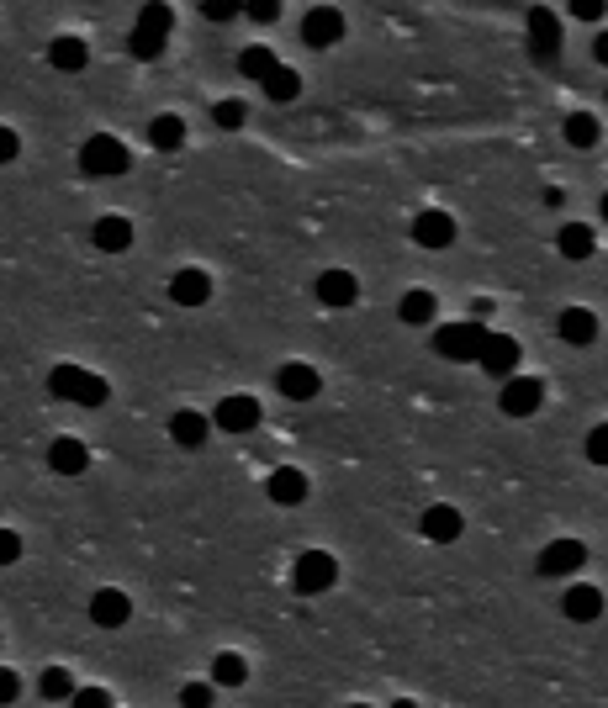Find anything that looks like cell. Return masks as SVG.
<instances>
[{
  "label": "cell",
  "instance_id": "cell-1",
  "mask_svg": "<svg viewBox=\"0 0 608 708\" xmlns=\"http://www.w3.org/2000/svg\"><path fill=\"white\" fill-rule=\"evenodd\" d=\"M48 391H53V397L80 402V407H101L106 402V381L96 376V370H80V365H59L48 376Z\"/></svg>",
  "mask_w": 608,
  "mask_h": 708
},
{
  "label": "cell",
  "instance_id": "cell-2",
  "mask_svg": "<svg viewBox=\"0 0 608 708\" xmlns=\"http://www.w3.org/2000/svg\"><path fill=\"white\" fill-rule=\"evenodd\" d=\"M127 164H133V154H127V143L122 138H85L80 143V170L85 175H127Z\"/></svg>",
  "mask_w": 608,
  "mask_h": 708
},
{
  "label": "cell",
  "instance_id": "cell-3",
  "mask_svg": "<svg viewBox=\"0 0 608 708\" xmlns=\"http://www.w3.org/2000/svg\"><path fill=\"white\" fill-rule=\"evenodd\" d=\"M487 333H492V328H482V318H466V323L434 328V349L445 354V360H476V354H482V344H487Z\"/></svg>",
  "mask_w": 608,
  "mask_h": 708
},
{
  "label": "cell",
  "instance_id": "cell-4",
  "mask_svg": "<svg viewBox=\"0 0 608 708\" xmlns=\"http://www.w3.org/2000/svg\"><path fill=\"white\" fill-rule=\"evenodd\" d=\"M291 582H297L302 598H318V592H328L339 582V561H334V555H323V550H302L297 566H291Z\"/></svg>",
  "mask_w": 608,
  "mask_h": 708
},
{
  "label": "cell",
  "instance_id": "cell-5",
  "mask_svg": "<svg viewBox=\"0 0 608 708\" xmlns=\"http://www.w3.org/2000/svg\"><path fill=\"white\" fill-rule=\"evenodd\" d=\"M540 402H545V386L534 381V376H508V381H503V397H497V407H503L508 418L540 413Z\"/></svg>",
  "mask_w": 608,
  "mask_h": 708
},
{
  "label": "cell",
  "instance_id": "cell-6",
  "mask_svg": "<svg viewBox=\"0 0 608 708\" xmlns=\"http://www.w3.org/2000/svg\"><path fill=\"white\" fill-rule=\"evenodd\" d=\"M582 561H587L582 539H550V545L540 550V561H534V571H540V576H571Z\"/></svg>",
  "mask_w": 608,
  "mask_h": 708
},
{
  "label": "cell",
  "instance_id": "cell-7",
  "mask_svg": "<svg viewBox=\"0 0 608 708\" xmlns=\"http://www.w3.org/2000/svg\"><path fill=\"white\" fill-rule=\"evenodd\" d=\"M413 244H418V249H450V244H455V217L439 212V207L418 212V217H413Z\"/></svg>",
  "mask_w": 608,
  "mask_h": 708
},
{
  "label": "cell",
  "instance_id": "cell-8",
  "mask_svg": "<svg viewBox=\"0 0 608 708\" xmlns=\"http://www.w3.org/2000/svg\"><path fill=\"white\" fill-rule=\"evenodd\" d=\"M476 365H482L487 376L508 381L513 370H519V344H513L508 333H487V344H482V354H476Z\"/></svg>",
  "mask_w": 608,
  "mask_h": 708
},
{
  "label": "cell",
  "instance_id": "cell-9",
  "mask_svg": "<svg viewBox=\"0 0 608 708\" xmlns=\"http://www.w3.org/2000/svg\"><path fill=\"white\" fill-rule=\"evenodd\" d=\"M344 37V16L334 6H318V11H307V22H302V43L307 48H334Z\"/></svg>",
  "mask_w": 608,
  "mask_h": 708
},
{
  "label": "cell",
  "instance_id": "cell-10",
  "mask_svg": "<svg viewBox=\"0 0 608 708\" xmlns=\"http://www.w3.org/2000/svg\"><path fill=\"white\" fill-rule=\"evenodd\" d=\"M212 423L223 428V434H249V428L260 423V402H254V397H223V402H217V413H212Z\"/></svg>",
  "mask_w": 608,
  "mask_h": 708
},
{
  "label": "cell",
  "instance_id": "cell-11",
  "mask_svg": "<svg viewBox=\"0 0 608 708\" xmlns=\"http://www.w3.org/2000/svg\"><path fill=\"white\" fill-rule=\"evenodd\" d=\"M275 386H281V397H291V402H312L318 397V370L312 365H302V360H291V365H281L275 370Z\"/></svg>",
  "mask_w": 608,
  "mask_h": 708
},
{
  "label": "cell",
  "instance_id": "cell-12",
  "mask_svg": "<svg viewBox=\"0 0 608 708\" xmlns=\"http://www.w3.org/2000/svg\"><path fill=\"white\" fill-rule=\"evenodd\" d=\"M561 613L571 624H593V619H603V592L587 587V582H571L566 598H561Z\"/></svg>",
  "mask_w": 608,
  "mask_h": 708
},
{
  "label": "cell",
  "instance_id": "cell-13",
  "mask_svg": "<svg viewBox=\"0 0 608 708\" xmlns=\"http://www.w3.org/2000/svg\"><path fill=\"white\" fill-rule=\"evenodd\" d=\"M418 529H423V539H434V545H450V539H460V529H466V518L455 508H445V502H434V508H423Z\"/></svg>",
  "mask_w": 608,
  "mask_h": 708
},
{
  "label": "cell",
  "instance_id": "cell-14",
  "mask_svg": "<svg viewBox=\"0 0 608 708\" xmlns=\"http://www.w3.org/2000/svg\"><path fill=\"white\" fill-rule=\"evenodd\" d=\"M90 619H96L101 629H122L127 619H133V603H127V592L101 587L96 598H90Z\"/></svg>",
  "mask_w": 608,
  "mask_h": 708
},
{
  "label": "cell",
  "instance_id": "cell-15",
  "mask_svg": "<svg viewBox=\"0 0 608 708\" xmlns=\"http://www.w3.org/2000/svg\"><path fill=\"white\" fill-rule=\"evenodd\" d=\"M265 492H270V502H281V508H297V502L307 497V476L297 471V465H281V471H270Z\"/></svg>",
  "mask_w": 608,
  "mask_h": 708
},
{
  "label": "cell",
  "instance_id": "cell-16",
  "mask_svg": "<svg viewBox=\"0 0 608 708\" xmlns=\"http://www.w3.org/2000/svg\"><path fill=\"white\" fill-rule=\"evenodd\" d=\"M312 291H318L323 307H349V302L360 296V286H355V275H349V270H323Z\"/></svg>",
  "mask_w": 608,
  "mask_h": 708
},
{
  "label": "cell",
  "instance_id": "cell-17",
  "mask_svg": "<svg viewBox=\"0 0 608 708\" xmlns=\"http://www.w3.org/2000/svg\"><path fill=\"white\" fill-rule=\"evenodd\" d=\"M529 37H534V48L550 59V53L561 48V16L545 11V6H534V11H529Z\"/></svg>",
  "mask_w": 608,
  "mask_h": 708
},
{
  "label": "cell",
  "instance_id": "cell-18",
  "mask_svg": "<svg viewBox=\"0 0 608 708\" xmlns=\"http://www.w3.org/2000/svg\"><path fill=\"white\" fill-rule=\"evenodd\" d=\"M170 296L180 307H201L212 296V281H207V270H180L175 281H170Z\"/></svg>",
  "mask_w": 608,
  "mask_h": 708
},
{
  "label": "cell",
  "instance_id": "cell-19",
  "mask_svg": "<svg viewBox=\"0 0 608 708\" xmlns=\"http://www.w3.org/2000/svg\"><path fill=\"white\" fill-rule=\"evenodd\" d=\"M48 465H53V471H59V476H80L85 465H90V450H85L80 439H53V450H48Z\"/></svg>",
  "mask_w": 608,
  "mask_h": 708
},
{
  "label": "cell",
  "instance_id": "cell-20",
  "mask_svg": "<svg viewBox=\"0 0 608 708\" xmlns=\"http://www.w3.org/2000/svg\"><path fill=\"white\" fill-rule=\"evenodd\" d=\"M556 328H561L566 344H593V339H598V318H593L587 307H566Z\"/></svg>",
  "mask_w": 608,
  "mask_h": 708
},
{
  "label": "cell",
  "instance_id": "cell-21",
  "mask_svg": "<svg viewBox=\"0 0 608 708\" xmlns=\"http://www.w3.org/2000/svg\"><path fill=\"white\" fill-rule=\"evenodd\" d=\"M397 312H402V323H413V328H423V323H434V312H439V302H434V291H423V286H413V291H402V302H397Z\"/></svg>",
  "mask_w": 608,
  "mask_h": 708
},
{
  "label": "cell",
  "instance_id": "cell-22",
  "mask_svg": "<svg viewBox=\"0 0 608 708\" xmlns=\"http://www.w3.org/2000/svg\"><path fill=\"white\" fill-rule=\"evenodd\" d=\"M90 238H96V249H106V254H122L127 244H133V222H127V217H101V222H96V233H90Z\"/></svg>",
  "mask_w": 608,
  "mask_h": 708
},
{
  "label": "cell",
  "instance_id": "cell-23",
  "mask_svg": "<svg viewBox=\"0 0 608 708\" xmlns=\"http://www.w3.org/2000/svg\"><path fill=\"white\" fill-rule=\"evenodd\" d=\"M48 59H53V69H64V74H75V69H85V59H90V48L80 43V37H53V48H48Z\"/></svg>",
  "mask_w": 608,
  "mask_h": 708
},
{
  "label": "cell",
  "instance_id": "cell-24",
  "mask_svg": "<svg viewBox=\"0 0 608 708\" xmlns=\"http://www.w3.org/2000/svg\"><path fill=\"white\" fill-rule=\"evenodd\" d=\"M260 85H265V96H270V101H297V96H302V80H297V69H286V64H275V69L265 74Z\"/></svg>",
  "mask_w": 608,
  "mask_h": 708
},
{
  "label": "cell",
  "instance_id": "cell-25",
  "mask_svg": "<svg viewBox=\"0 0 608 708\" xmlns=\"http://www.w3.org/2000/svg\"><path fill=\"white\" fill-rule=\"evenodd\" d=\"M556 249H561L566 259H587V254L598 249V244H593V228H587V222H571V228H561Z\"/></svg>",
  "mask_w": 608,
  "mask_h": 708
},
{
  "label": "cell",
  "instance_id": "cell-26",
  "mask_svg": "<svg viewBox=\"0 0 608 708\" xmlns=\"http://www.w3.org/2000/svg\"><path fill=\"white\" fill-rule=\"evenodd\" d=\"M207 418H201V413H175V423H170V439L175 444H186V450H196V444L201 439H207Z\"/></svg>",
  "mask_w": 608,
  "mask_h": 708
},
{
  "label": "cell",
  "instance_id": "cell-27",
  "mask_svg": "<svg viewBox=\"0 0 608 708\" xmlns=\"http://www.w3.org/2000/svg\"><path fill=\"white\" fill-rule=\"evenodd\" d=\"M149 143L154 148H180L186 143V122H180L175 111H164V117H154V127H149Z\"/></svg>",
  "mask_w": 608,
  "mask_h": 708
},
{
  "label": "cell",
  "instance_id": "cell-28",
  "mask_svg": "<svg viewBox=\"0 0 608 708\" xmlns=\"http://www.w3.org/2000/svg\"><path fill=\"white\" fill-rule=\"evenodd\" d=\"M270 69H275V53L265 43H249L244 53H238V74H249V80H265Z\"/></svg>",
  "mask_w": 608,
  "mask_h": 708
},
{
  "label": "cell",
  "instance_id": "cell-29",
  "mask_svg": "<svg viewBox=\"0 0 608 708\" xmlns=\"http://www.w3.org/2000/svg\"><path fill=\"white\" fill-rule=\"evenodd\" d=\"M566 143H571V148H593V143H598V117H587V111L566 117Z\"/></svg>",
  "mask_w": 608,
  "mask_h": 708
},
{
  "label": "cell",
  "instance_id": "cell-30",
  "mask_svg": "<svg viewBox=\"0 0 608 708\" xmlns=\"http://www.w3.org/2000/svg\"><path fill=\"white\" fill-rule=\"evenodd\" d=\"M212 677H217V687H238L249 677V666H244V656H233V650H223V656L212 661Z\"/></svg>",
  "mask_w": 608,
  "mask_h": 708
},
{
  "label": "cell",
  "instance_id": "cell-31",
  "mask_svg": "<svg viewBox=\"0 0 608 708\" xmlns=\"http://www.w3.org/2000/svg\"><path fill=\"white\" fill-rule=\"evenodd\" d=\"M38 693H43V698H53V703H59V698H75V677H69L64 666H48L43 682H38Z\"/></svg>",
  "mask_w": 608,
  "mask_h": 708
},
{
  "label": "cell",
  "instance_id": "cell-32",
  "mask_svg": "<svg viewBox=\"0 0 608 708\" xmlns=\"http://www.w3.org/2000/svg\"><path fill=\"white\" fill-rule=\"evenodd\" d=\"M127 48H133V59H159V53H164V32L133 27V37H127Z\"/></svg>",
  "mask_w": 608,
  "mask_h": 708
},
{
  "label": "cell",
  "instance_id": "cell-33",
  "mask_svg": "<svg viewBox=\"0 0 608 708\" xmlns=\"http://www.w3.org/2000/svg\"><path fill=\"white\" fill-rule=\"evenodd\" d=\"M138 27H149V32H164V37H170V27H175V11L164 6V0H149V6L138 11Z\"/></svg>",
  "mask_w": 608,
  "mask_h": 708
},
{
  "label": "cell",
  "instance_id": "cell-34",
  "mask_svg": "<svg viewBox=\"0 0 608 708\" xmlns=\"http://www.w3.org/2000/svg\"><path fill=\"white\" fill-rule=\"evenodd\" d=\"M212 117H217V127H228V133H238L249 111H244V101H217V106H212Z\"/></svg>",
  "mask_w": 608,
  "mask_h": 708
},
{
  "label": "cell",
  "instance_id": "cell-35",
  "mask_svg": "<svg viewBox=\"0 0 608 708\" xmlns=\"http://www.w3.org/2000/svg\"><path fill=\"white\" fill-rule=\"evenodd\" d=\"M201 16L207 22H233V16H244V0H201Z\"/></svg>",
  "mask_w": 608,
  "mask_h": 708
},
{
  "label": "cell",
  "instance_id": "cell-36",
  "mask_svg": "<svg viewBox=\"0 0 608 708\" xmlns=\"http://www.w3.org/2000/svg\"><path fill=\"white\" fill-rule=\"evenodd\" d=\"M582 450H587V460H593V465H608V423H598L593 434H587Z\"/></svg>",
  "mask_w": 608,
  "mask_h": 708
},
{
  "label": "cell",
  "instance_id": "cell-37",
  "mask_svg": "<svg viewBox=\"0 0 608 708\" xmlns=\"http://www.w3.org/2000/svg\"><path fill=\"white\" fill-rule=\"evenodd\" d=\"M608 0H571V22H603Z\"/></svg>",
  "mask_w": 608,
  "mask_h": 708
},
{
  "label": "cell",
  "instance_id": "cell-38",
  "mask_svg": "<svg viewBox=\"0 0 608 708\" xmlns=\"http://www.w3.org/2000/svg\"><path fill=\"white\" fill-rule=\"evenodd\" d=\"M244 16H254V22H275V16H281V0H244Z\"/></svg>",
  "mask_w": 608,
  "mask_h": 708
},
{
  "label": "cell",
  "instance_id": "cell-39",
  "mask_svg": "<svg viewBox=\"0 0 608 708\" xmlns=\"http://www.w3.org/2000/svg\"><path fill=\"white\" fill-rule=\"evenodd\" d=\"M11 698H22V677L0 666V703H11Z\"/></svg>",
  "mask_w": 608,
  "mask_h": 708
},
{
  "label": "cell",
  "instance_id": "cell-40",
  "mask_svg": "<svg viewBox=\"0 0 608 708\" xmlns=\"http://www.w3.org/2000/svg\"><path fill=\"white\" fill-rule=\"evenodd\" d=\"M16 154H22V138H16L11 127H0V164H11Z\"/></svg>",
  "mask_w": 608,
  "mask_h": 708
},
{
  "label": "cell",
  "instance_id": "cell-41",
  "mask_svg": "<svg viewBox=\"0 0 608 708\" xmlns=\"http://www.w3.org/2000/svg\"><path fill=\"white\" fill-rule=\"evenodd\" d=\"M16 555H22V539H16V534H0V566H11Z\"/></svg>",
  "mask_w": 608,
  "mask_h": 708
},
{
  "label": "cell",
  "instance_id": "cell-42",
  "mask_svg": "<svg viewBox=\"0 0 608 708\" xmlns=\"http://www.w3.org/2000/svg\"><path fill=\"white\" fill-rule=\"evenodd\" d=\"M180 703H186V708H201V703H212V687H186V693H180Z\"/></svg>",
  "mask_w": 608,
  "mask_h": 708
},
{
  "label": "cell",
  "instance_id": "cell-43",
  "mask_svg": "<svg viewBox=\"0 0 608 708\" xmlns=\"http://www.w3.org/2000/svg\"><path fill=\"white\" fill-rule=\"evenodd\" d=\"M75 703H106V687H80Z\"/></svg>",
  "mask_w": 608,
  "mask_h": 708
},
{
  "label": "cell",
  "instance_id": "cell-44",
  "mask_svg": "<svg viewBox=\"0 0 608 708\" xmlns=\"http://www.w3.org/2000/svg\"><path fill=\"white\" fill-rule=\"evenodd\" d=\"M593 59L608 69V32H598V43H593Z\"/></svg>",
  "mask_w": 608,
  "mask_h": 708
},
{
  "label": "cell",
  "instance_id": "cell-45",
  "mask_svg": "<svg viewBox=\"0 0 608 708\" xmlns=\"http://www.w3.org/2000/svg\"><path fill=\"white\" fill-rule=\"evenodd\" d=\"M603 217H608V196H603Z\"/></svg>",
  "mask_w": 608,
  "mask_h": 708
}]
</instances>
